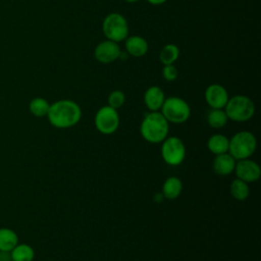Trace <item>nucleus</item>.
I'll return each mask as SVG.
<instances>
[{
    "instance_id": "obj_1",
    "label": "nucleus",
    "mask_w": 261,
    "mask_h": 261,
    "mask_svg": "<svg viewBox=\"0 0 261 261\" xmlns=\"http://www.w3.org/2000/svg\"><path fill=\"white\" fill-rule=\"evenodd\" d=\"M47 117L54 127L69 128L77 124L81 120L82 109L76 102L69 99H62L50 104Z\"/></svg>"
},
{
    "instance_id": "obj_2",
    "label": "nucleus",
    "mask_w": 261,
    "mask_h": 261,
    "mask_svg": "<svg viewBox=\"0 0 261 261\" xmlns=\"http://www.w3.org/2000/svg\"><path fill=\"white\" fill-rule=\"evenodd\" d=\"M140 133L148 143H162L168 137L169 122L160 111H150L141 122Z\"/></svg>"
},
{
    "instance_id": "obj_3",
    "label": "nucleus",
    "mask_w": 261,
    "mask_h": 261,
    "mask_svg": "<svg viewBox=\"0 0 261 261\" xmlns=\"http://www.w3.org/2000/svg\"><path fill=\"white\" fill-rule=\"evenodd\" d=\"M228 120L236 122H245L250 120L255 114L254 102L245 95H236L228 99L223 108Z\"/></svg>"
},
{
    "instance_id": "obj_4",
    "label": "nucleus",
    "mask_w": 261,
    "mask_h": 261,
    "mask_svg": "<svg viewBox=\"0 0 261 261\" xmlns=\"http://www.w3.org/2000/svg\"><path fill=\"white\" fill-rule=\"evenodd\" d=\"M256 148L257 139L249 130L238 132L229 139L228 153L236 160L250 158L255 153Z\"/></svg>"
},
{
    "instance_id": "obj_5",
    "label": "nucleus",
    "mask_w": 261,
    "mask_h": 261,
    "mask_svg": "<svg viewBox=\"0 0 261 261\" xmlns=\"http://www.w3.org/2000/svg\"><path fill=\"white\" fill-rule=\"evenodd\" d=\"M160 110L169 123H184L191 116V108L188 102L175 96L165 98Z\"/></svg>"
},
{
    "instance_id": "obj_6",
    "label": "nucleus",
    "mask_w": 261,
    "mask_h": 261,
    "mask_svg": "<svg viewBox=\"0 0 261 261\" xmlns=\"http://www.w3.org/2000/svg\"><path fill=\"white\" fill-rule=\"evenodd\" d=\"M102 31L107 40L118 43L127 38L128 24L122 14L112 12L104 18L102 23Z\"/></svg>"
},
{
    "instance_id": "obj_7",
    "label": "nucleus",
    "mask_w": 261,
    "mask_h": 261,
    "mask_svg": "<svg viewBox=\"0 0 261 261\" xmlns=\"http://www.w3.org/2000/svg\"><path fill=\"white\" fill-rule=\"evenodd\" d=\"M186 146L181 139L175 136L167 137L161 145V157L170 166L180 165L186 158Z\"/></svg>"
},
{
    "instance_id": "obj_8",
    "label": "nucleus",
    "mask_w": 261,
    "mask_h": 261,
    "mask_svg": "<svg viewBox=\"0 0 261 261\" xmlns=\"http://www.w3.org/2000/svg\"><path fill=\"white\" fill-rule=\"evenodd\" d=\"M119 114L110 106H103L95 114L94 123L96 129L103 135L114 134L119 126Z\"/></svg>"
},
{
    "instance_id": "obj_9",
    "label": "nucleus",
    "mask_w": 261,
    "mask_h": 261,
    "mask_svg": "<svg viewBox=\"0 0 261 261\" xmlns=\"http://www.w3.org/2000/svg\"><path fill=\"white\" fill-rule=\"evenodd\" d=\"M233 172L237 178H240L246 182H254L260 178L261 168L257 162L250 158L237 160Z\"/></svg>"
},
{
    "instance_id": "obj_10",
    "label": "nucleus",
    "mask_w": 261,
    "mask_h": 261,
    "mask_svg": "<svg viewBox=\"0 0 261 261\" xmlns=\"http://www.w3.org/2000/svg\"><path fill=\"white\" fill-rule=\"evenodd\" d=\"M205 100L212 109H223L229 99L226 89L219 84H212L205 90Z\"/></svg>"
},
{
    "instance_id": "obj_11",
    "label": "nucleus",
    "mask_w": 261,
    "mask_h": 261,
    "mask_svg": "<svg viewBox=\"0 0 261 261\" xmlns=\"http://www.w3.org/2000/svg\"><path fill=\"white\" fill-rule=\"evenodd\" d=\"M120 52V48L116 42L106 40L96 46L94 50V56L96 60L101 63H110L118 59Z\"/></svg>"
},
{
    "instance_id": "obj_12",
    "label": "nucleus",
    "mask_w": 261,
    "mask_h": 261,
    "mask_svg": "<svg viewBox=\"0 0 261 261\" xmlns=\"http://www.w3.org/2000/svg\"><path fill=\"white\" fill-rule=\"evenodd\" d=\"M237 160L228 153L215 155L212 162L213 171L220 176H226L233 172Z\"/></svg>"
},
{
    "instance_id": "obj_13",
    "label": "nucleus",
    "mask_w": 261,
    "mask_h": 261,
    "mask_svg": "<svg viewBox=\"0 0 261 261\" xmlns=\"http://www.w3.org/2000/svg\"><path fill=\"white\" fill-rule=\"evenodd\" d=\"M165 100L163 90L158 86L149 87L144 94V103L150 111H159Z\"/></svg>"
},
{
    "instance_id": "obj_14",
    "label": "nucleus",
    "mask_w": 261,
    "mask_h": 261,
    "mask_svg": "<svg viewBox=\"0 0 261 261\" xmlns=\"http://www.w3.org/2000/svg\"><path fill=\"white\" fill-rule=\"evenodd\" d=\"M148 43L141 36H130L125 39V49L128 55L142 57L148 51Z\"/></svg>"
},
{
    "instance_id": "obj_15",
    "label": "nucleus",
    "mask_w": 261,
    "mask_h": 261,
    "mask_svg": "<svg viewBox=\"0 0 261 261\" xmlns=\"http://www.w3.org/2000/svg\"><path fill=\"white\" fill-rule=\"evenodd\" d=\"M182 191V181L180 178L176 176H169L167 177L163 185L161 194L163 195L164 199L167 200H175L179 197Z\"/></svg>"
},
{
    "instance_id": "obj_16",
    "label": "nucleus",
    "mask_w": 261,
    "mask_h": 261,
    "mask_svg": "<svg viewBox=\"0 0 261 261\" xmlns=\"http://www.w3.org/2000/svg\"><path fill=\"white\" fill-rule=\"evenodd\" d=\"M229 139L222 134H214L207 141L208 150L214 154L219 155L228 152Z\"/></svg>"
},
{
    "instance_id": "obj_17",
    "label": "nucleus",
    "mask_w": 261,
    "mask_h": 261,
    "mask_svg": "<svg viewBox=\"0 0 261 261\" xmlns=\"http://www.w3.org/2000/svg\"><path fill=\"white\" fill-rule=\"evenodd\" d=\"M18 243L16 232L10 228H0V251L10 252Z\"/></svg>"
},
{
    "instance_id": "obj_18",
    "label": "nucleus",
    "mask_w": 261,
    "mask_h": 261,
    "mask_svg": "<svg viewBox=\"0 0 261 261\" xmlns=\"http://www.w3.org/2000/svg\"><path fill=\"white\" fill-rule=\"evenodd\" d=\"M230 194L233 199L237 201H245L248 199L250 195V188L248 182L240 179V178H234L229 187Z\"/></svg>"
},
{
    "instance_id": "obj_19",
    "label": "nucleus",
    "mask_w": 261,
    "mask_h": 261,
    "mask_svg": "<svg viewBox=\"0 0 261 261\" xmlns=\"http://www.w3.org/2000/svg\"><path fill=\"white\" fill-rule=\"evenodd\" d=\"M11 260L13 261H33L35 257L34 249L27 244H17L10 251Z\"/></svg>"
},
{
    "instance_id": "obj_20",
    "label": "nucleus",
    "mask_w": 261,
    "mask_h": 261,
    "mask_svg": "<svg viewBox=\"0 0 261 261\" xmlns=\"http://www.w3.org/2000/svg\"><path fill=\"white\" fill-rule=\"evenodd\" d=\"M228 118L224 109H212L207 114V122L212 128H222L227 123Z\"/></svg>"
},
{
    "instance_id": "obj_21",
    "label": "nucleus",
    "mask_w": 261,
    "mask_h": 261,
    "mask_svg": "<svg viewBox=\"0 0 261 261\" xmlns=\"http://www.w3.org/2000/svg\"><path fill=\"white\" fill-rule=\"evenodd\" d=\"M179 56V49L174 44H167L165 45L159 54V59L164 65L173 64L177 60Z\"/></svg>"
},
{
    "instance_id": "obj_22",
    "label": "nucleus",
    "mask_w": 261,
    "mask_h": 261,
    "mask_svg": "<svg viewBox=\"0 0 261 261\" xmlns=\"http://www.w3.org/2000/svg\"><path fill=\"white\" fill-rule=\"evenodd\" d=\"M49 107H50L49 102L46 99L41 98V97L34 98L33 100H31V102L29 104V109H30L31 113L37 117L47 116Z\"/></svg>"
},
{
    "instance_id": "obj_23",
    "label": "nucleus",
    "mask_w": 261,
    "mask_h": 261,
    "mask_svg": "<svg viewBox=\"0 0 261 261\" xmlns=\"http://www.w3.org/2000/svg\"><path fill=\"white\" fill-rule=\"evenodd\" d=\"M124 102H125V95L120 90H114L108 96V106L116 110L122 107Z\"/></svg>"
},
{
    "instance_id": "obj_24",
    "label": "nucleus",
    "mask_w": 261,
    "mask_h": 261,
    "mask_svg": "<svg viewBox=\"0 0 261 261\" xmlns=\"http://www.w3.org/2000/svg\"><path fill=\"white\" fill-rule=\"evenodd\" d=\"M177 75L178 71L173 64L164 65L162 69V76L164 77V80H166L167 82H173L177 79Z\"/></svg>"
},
{
    "instance_id": "obj_25",
    "label": "nucleus",
    "mask_w": 261,
    "mask_h": 261,
    "mask_svg": "<svg viewBox=\"0 0 261 261\" xmlns=\"http://www.w3.org/2000/svg\"><path fill=\"white\" fill-rule=\"evenodd\" d=\"M8 253L9 252L0 251V261H10L11 260V256Z\"/></svg>"
},
{
    "instance_id": "obj_26",
    "label": "nucleus",
    "mask_w": 261,
    "mask_h": 261,
    "mask_svg": "<svg viewBox=\"0 0 261 261\" xmlns=\"http://www.w3.org/2000/svg\"><path fill=\"white\" fill-rule=\"evenodd\" d=\"M147 1L153 5H160V4H163L164 2H166L167 0H147Z\"/></svg>"
},
{
    "instance_id": "obj_27",
    "label": "nucleus",
    "mask_w": 261,
    "mask_h": 261,
    "mask_svg": "<svg viewBox=\"0 0 261 261\" xmlns=\"http://www.w3.org/2000/svg\"><path fill=\"white\" fill-rule=\"evenodd\" d=\"M163 199H164V197H163V195L161 194V192L158 193V194H156V195L154 196V201H156V202H162Z\"/></svg>"
},
{
    "instance_id": "obj_28",
    "label": "nucleus",
    "mask_w": 261,
    "mask_h": 261,
    "mask_svg": "<svg viewBox=\"0 0 261 261\" xmlns=\"http://www.w3.org/2000/svg\"><path fill=\"white\" fill-rule=\"evenodd\" d=\"M125 2H128V3H135V2H137V1H139V0H124Z\"/></svg>"
},
{
    "instance_id": "obj_29",
    "label": "nucleus",
    "mask_w": 261,
    "mask_h": 261,
    "mask_svg": "<svg viewBox=\"0 0 261 261\" xmlns=\"http://www.w3.org/2000/svg\"><path fill=\"white\" fill-rule=\"evenodd\" d=\"M10 261H13V260H10Z\"/></svg>"
}]
</instances>
